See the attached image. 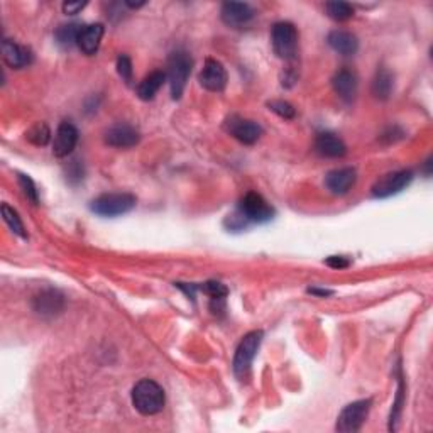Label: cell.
<instances>
[{"label": "cell", "instance_id": "1", "mask_svg": "<svg viewBox=\"0 0 433 433\" xmlns=\"http://www.w3.org/2000/svg\"><path fill=\"white\" fill-rule=\"evenodd\" d=\"M132 405L141 415L151 417L165 408V391L156 381L143 379L132 389Z\"/></svg>", "mask_w": 433, "mask_h": 433}, {"label": "cell", "instance_id": "2", "mask_svg": "<svg viewBox=\"0 0 433 433\" xmlns=\"http://www.w3.org/2000/svg\"><path fill=\"white\" fill-rule=\"evenodd\" d=\"M191 66L193 59L186 51L177 49L171 53L168 59V73H166V78L170 81L171 97H173L174 100H178V98L183 95V92H185L186 81L190 78Z\"/></svg>", "mask_w": 433, "mask_h": 433}, {"label": "cell", "instance_id": "3", "mask_svg": "<svg viewBox=\"0 0 433 433\" xmlns=\"http://www.w3.org/2000/svg\"><path fill=\"white\" fill-rule=\"evenodd\" d=\"M136 203V196L131 193H105L93 200L90 208L100 217H119L131 212Z\"/></svg>", "mask_w": 433, "mask_h": 433}, {"label": "cell", "instance_id": "4", "mask_svg": "<svg viewBox=\"0 0 433 433\" xmlns=\"http://www.w3.org/2000/svg\"><path fill=\"white\" fill-rule=\"evenodd\" d=\"M271 45L274 53L281 59H293L298 51V31L291 23H278L273 25Z\"/></svg>", "mask_w": 433, "mask_h": 433}, {"label": "cell", "instance_id": "5", "mask_svg": "<svg viewBox=\"0 0 433 433\" xmlns=\"http://www.w3.org/2000/svg\"><path fill=\"white\" fill-rule=\"evenodd\" d=\"M261 342H263V332L261 330H254V332H249L247 336H244V338L239 344L237 350H235V357H234V372L237 377H246L251 371L252 362H254V357L259 350Z\"/></svg>", "mask_w": 433, "mask_h": 433}, {"label": "cell", "instance_id": "6", "mask_svg": "<svg viewBox=\"0 0 433 433\" xmlns=\"http://www.w3.org/2000/svg\"><path fill=\"white\" fill-rule=\"evenodd\" d=\"M237 212L246 218L249 224H264L274 217L271 205L256 191H249L242 196Z\"/></svg>", "mask_w": 433, "mask_h": 433}, {"label": "cell", "instance_id": "7", "mask_svg": "<svg viewBox=\"0 0 433 433\" xmlns=\"http://www.w3.org/2000/svg\"><path fill=\"white\" fill-rule=\"evenodd\" d=\"M371 410V400H359L347 405L337 418V432L354 433L361 430Z\"/></svg>", "mask_w": 433, "mask_h": 433}, {"label": "cell", "instance_id": "8", "mask_svg": "<svg viewBox=\"0 0 433 433\" xmlns=\"http://www.w3.org/2000/svg\"><path fill=\"white\" fill-rule=\"evenodd\" d=\"M411 179H413L411 171H393V173L384 174V177L377 179L374 186H372V195H374L376 198H388V196L396 195V193L405 190L411 183Z\"/></svg>", "mask_w": 433, "mask_h": 433}, {"label": "cell", "instance_id": "9", "mask_svg": "<svg viewBox=\"0 0 433 433\" xmlns=\"http://www.w3.org/2000/svg\"><path fill=\"white\" fill-rule=\"evenodd\" d=\"M225 131L230 136H234L235 139L241 141L242 144H254L261 139L263 136V127L254 121H249V119L237 117L232 115L230 119H227L225 122Z\"/></svg>", "mask_w": 433, "mask_h": 433}, {"label": "cell", "instance_id": "10", "mask_svg": "<svg viewBox=\"0 0 433 433\" xmlns=\"http://www.w3.org/2000/svg\"><path fill=\"white\" fill-rule=\"evenodd\" d=\"M200 85L208 92H222L227 85V71L217 59H207L198 75Z\"/></svg>", "mask_w": 433, "mask_h": 433}, {"label": "cell", "instance_id": "11", "mask_svg": "<svg viewBox=\"0 0 433 433\" xmlns=\"http://www.w3.org/2000/svg\"><path fill=\"white\" fill-rule=\"evenodd\" d=\"M222 20L229 25V28H242L254 19L256 12L249 4L244 2H227L222 6L220 11Z\"/></svg>", "mask_w": 433, "mask_h": 433}, {"label": "cell", "instance_id": "12", "mask_svg": "<svg viewBox=\"0 0 433 433\" xmlns=\"http://www.w3.org/2000/svg\"><path fill=\"white\" fill-rule=\"evenodd\" d=\"M78 144V131L71 122H61L58 126L53 143V154L57 158H66Z\"/></svg>", "mask_w": 433, "mask_h": 433}, {"label": "cell", "instance_id": "13", "mask_svg": "<svg viewBox=\"0 0 433 433\" xmlns=\"http://www.w3.org/2000/svg\"><path fill=\"white\" fill-rule=\"evenodd\" d=\"M355 179H357V173H355L354 168L333 170L325 177V188H327L332 195L340 196L352 190Z\"/></svg>", "mask_w": 433, "mask_h": 433}, {"label": "cell", "instance_id": "14", "mask_svg": "<svg viewBox=\"0 0 433 433\" xmlns=\"http://www.w3.org/2000/svg\"><path fill=\"white\" fill-rule=\"evenodd\" d=\"M139 139L141 136L139 132H137V129L127 126V124H119V126L110 127L109 131L105 132V143L119 149L134 148V146L139 143Z\"/></svg>", "mask_w": 433, "mask_h": 433}, {"label": "cell", "instance_id": "15", "mask_svg": "<svg viewBox=\"0 0 433 433\" xmlns=\"http://www.w3.org/2000/svg\"><path fill=\"white\" fill-rule=\"evenodd\" d=\"M104 37V25L102 24H88L81 25L78 40H76V46L81 49V53L95 54L98 48H100V41Z\"/></svg>", "mask_w": 433, "mask_h": 433}, {"label": "cell", "instance_id": "16", "mask_svg": "<svg viewBox=\"0 0 433 433\" xmlns=\"http://www.w3.org/2000/svg\"><path fill=\"white\" fill-rule=\"evenodd\" d=\"M333 90L342 100L352 102L355 95H357V76L349 70H340L336 73L332 80Z\"/></svg>", "mask_w": 433, "mask_h": 433}, {"label": "cell", "instance_id": "17", "mask_svg": "<svg viewBox=\"0 0 433 433\" xmlns=\"http://www.w3.org/2000/svg\"><path fill=\"white\" fill-rule=\"evenodd\" d=\"M2 58L4 63L11 68H24L31 63V53L24 46H19L11 40H4L2 42Z\"/></svg>", "mask_w": 433, "mask_h": 433}, {"label": "cell", "instance_id": "18", "mask_svg": "<svg viewBox=\"0 0 433 433\" xmlns=\"http://www.w3.org/2000/svg\"><path fill=\"white\" fill-rule=\"evenodd\" d=\"M315 148L319 154L325 158H342L347 153L344 141L336 134H332V132H321V134H319L315 141Z\"/></svg>", "mask_w": 433, "mask_h": 433}, {"label": "cell", "instance_id": "19", "mask_svg": "<svg viewBox=\"0 0 433 433\" xmlns=\"http://www.w3.org/2000/svg\"><path fill=\"white\" fill-rule=\"evenodd\" d=\"M330 48L342 57H352L357 53L359 41L352 32L347 31H332L327 37Z\"/></svg>", "mask_w": 433, "mask_h": 433}, {"label": "cell", "instance_id": "20", "mask_svg": "<svg viewBox=\"0 0 433 433\" xmlns=\"http://www.w3.org/2000/svg\"><path fill=\"white\" fill-rule=\"evenodd\" d=\"M63 295L54 290H48L34 299V310L41 315H57L63 310Z\"/></svg>", "mask_w": 433, "mask_h": 433}, {"label": "cell", "instance_id": "21", "mask_svg": "<svg viewBox=\"0 0 433 433\" xmlns=\"http://www.w3.org/2000/svg\"><path fill=\"white\" fill-rule=\"evenodd\" d=\"M165 81H166L165 71L149 73V75L141 81L139 87H137V95H139L141 100H153L154 95L160 92V88L162 87Z\"/></svg>", "mask_w": 433, "mask_h": 433}, {"label": "cell", "instance_id": "22", "mask_svg": "<svg viewBox=\"0 0 433 433\" xmlns=\"http://www.w3.org/2000/svg\"><path fill=\"white\" fill-rule=\"evenodd\" d=\"M393 92V75L388 70L377 71L374 81H372V93L381 100H386Z\"/></svg>", "mask_w": 433, "mask_h": 433}, {"label": "cell", "instance_id": "23", "mask_svg": "<svg viewBox=\"0 0 433 433\" xmlns=\"http://www.w3.org/2000/svg\"><path fill=\"white\" fill-rule=\"evenodd\" d=\"M81 24H64L59 25L54 32V37H57V42L61 48H71L73 45H76V40H78Z\"/></svg>", "mask_w": 433, "mask_h": 433}, {"label": "cell", "instance_id": "24", "mask_svg": "<svg viewBox=\"0 0 433 433\" xmlns=\"http://www.w3.org/2000/svg\"><path fill=\"white\" fill-rule=\"evenodd\" d=\"M2 217H4V222L8 225V229L12 230L16 235H19V237L25 239L28 237V234H25V229H24V224L23 220H20L19 213L16 212L14 208L11 207V205L7 203H2Z\"/></svg>", "mask_w": 433, "mask_h": 433}, {"label": "cell", "instance_id": "25", "mask_svg": "<svg viewBox=\"0 0 433 433\" xmlns=\"http://www.w3.org/2000/svg\"><path fill=\"white\" fill-rule=\"evenodd\" d=\"M325 11L330 19L344 23L354 16V7L347 2H327L325 4Z\"/></svg>", "mask_w": 433, "mask_h": 433}, {"label": "cell", "instance_id": "26", "mask_svg": "<svg viewBox=\"0 0 433 433\" xmlns=\"http://www.w3.org/2000/svg\"><path fill=\"white\" fill-rule=\"evenodd\" d=\"M25 139L34 146H46L51 139V131L45 122H37L25 132Z\"/></svg>", "mask_w": 433, "mask_h": 433}, {"label": "cell", "instance_id": "27", "mask_svg": "<svg viewBox=\"0 0 433 433\" xmlns=\"http://www.w3.org/2000/svg\"><path fill=\"white\" fill-rule=\"evenodd\" d=\"M198 290L203 291L205 295H208L210 299H225L227 293H229V290H227L225 286L218 281L203 283V285L198 286Z\"/></svg>", "mask_w": 433, "mask_h": 433}, {"label": "cell", "instance_id": "28", "mask_svg": "<svg viewBox=\"0 0 433 433\" xmlns=\"http://www.w3.org/2000/svg\"><path fill=\"white\" fill-rule=\"evenodd\" d=\"M17 179H19V185H20V188H23V193L25 195V198L31 200L34 205L40 203V196H37L36 185H34L32 179L29 178L28 174H23V173L17 174Z\"/></svg>", "mask_w": 433, "mask_h": 433}, {"label": "cell", "instance_id": "29", "mask_svg": "<svg viewBox=\"0 0 433 433\" xmlns=\"http://www.w3.org/2000/svg\"><path fill=\"white\" fill-rule=\"evenodd\" d=\"M268 107H269V110H273L274 114H278L283 119H293L295 114H297L295 112L293 105L288 104V102H285V100H273V102H269Z\"/></svg>", "mask_w": 433, "mask_h": 433}, {"label": "cell", "instance_id": "30", "mask_svg": "<svg viewBox=\"0 0 433 433\" xmlns=\"http://www.w3.org/2000/svg\"><path fill=\"white\" fill-rule=\"evenodd\" d=\"M117 71H119V76H121V78L126 81V83H131V80H132V63H131V59H129V57H126V54L119 57Z\"/></svg>", "mask_w": 433, "mask_h": 433}, {"label": "cell", "instance_id": "31", "mask_svg": "<svg viewBox=\"0 0 433 433\" xmlns=\"http://www.w3.org/2000/svg\"><path fill=\"white\" fill-rule=\"evenodd\" d=\"M325 264L330 266V268H333V269H345L350 266V261L344 256H330L328 259L325 261Z\"/></svg>", "mask_w": 433, "mask_h": 433}, {"label": "cell", "instance_id": "32", "mask_svg": "<svg viewBox=\"0 0 433 433\" xmlns=\"http://www.w3.org/2000/svg\"><path fill=\"white\" fill-rule=\"evenodd\" d=\"M85 7H87V2H64L63 12L64 14L75 16V14H78L80 11H83Z\"/></svg>", "mask_w": 433, "mask_h": 433}, {"label": "cell", "instance_id": "33", "mask_svg": "<svg viewBox=\"0 0 433 433\" xmlns=\"http://www.w3.org/2000/svg\"><path fill=\"white\" fill-rule=\"evenodd\" d=\"M308 293L316 295V297H330V295H332V291L321 290V288H310V290H308Z\"/></svg>", "mask_w": 433, "mask_h": 433}, {"label": "cell", "instance_id": "34", "mask_svg": "<svg viewBox=\"0 0 433 433\" xmlns=\"http://www.w3.org/2000/svg\"><path fill=\"white\" fill-rule=\"evenodd\" d=\"M126 6H127V7H131V8H139V7H143V6H144V2H137V4H134V2H126Z\"/></svg>", "mask_w": 433, "mask_h": 433}]
</instances>
